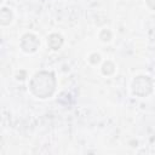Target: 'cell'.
<instances>
[{"instance_id":"obj_5","label":"cell","mask_w":155,"mask_h":155,"mask_svg":"<svg viewBox=\"0 0 155 155\" xmlns=\"http://www.w3.org/2000/svg\"><path fill=\"white\" fill-rule=\"evenodd\" d=\"M12 21V12L7 7H2L0 11V23L1 25H7Z\"/></svg>"},{"instance_id":"obj_6","label":"cell","mask_w":155,"mask_h":155,"mask_svg":"<svg viewBox=\"0 0 155 155\" xmlns=\"http://www.w3.org/2000/svg\"><path fill=\"white\" fill-rule=\"evenodd\" d=\"M114 70H115V65H114L113 62H110V61H107V62L103 64V67H102V73H103L104 75H111V74L114 73Z\"/></svg>"},{"instance_id":"obj_9","label":"cell","mask_w":155,"mask_h":155,"mask_svg":"<svg viewBox=\"0 0 155 155\" xmlns=\"http://www.w3.org/2000/svg\"><path fill=\"white\" fill-rule=\"evenodd\" d=\"M147 5H148L149 8L155 11V0H147Z\"/></svg>"},{"instance_id":"obj_7","label":"cell","mask_w":155,"mask_h":155,"mask_svg":"<svg viewBox=\"0 0 155 155\" xmlns=\"http://www.w3.org/2000/svg\"><path fill=\"white\" fill-rule=\"evenodd\" d=\"M99 39H101L102 41H109V40L111 39V33H110V30L103 29V30L101 31V34H99Z\"/></svg>"},{"instance_id":"obj_4","label":"cell","mask_w":155,"mask_h":155,"mask_svg":"<svg viewBox=\"0 0 155 155\" xmlns=\"http://www.w3.org/2000/svg\"><path fill=\"white\" fill-rule=\"evenodd\" d=\"M63 36L61 34H57V33H53L51 34L48 38H47V45L51 50H58L61 48V46L63 45Z\"/></svg>"},{"instance_id":"obj_1","label":"cell","mask_w":155,"mask_h":155,"mask_svg":"<svg viewBox=\"0 0 155 155\" xmlns=\"http://www.w3.org/2000/svg\"><path fill=\"white\" fill-rule=\"evenodd\" d=\"M56 76L52 71L41 70L34 74L29 82V90L30 92L41 99L51 97L56 91Z\"/></svg>"},{"instance_id":"obj_8","label":"cell","mask_w":155,"mask_h":155,"mask_svg":"<svg viewBox=\"0 0 155 155\" xmlns=\"http://www.w3.org/2000/svg\"><path fill=\"white\" fill-rule=\"evenodd\" d=\"M92 64H97L99 61H101V56L99 54H97V53H92L91 56H90V59H88Z\"/></svg>"},{"instance_id":"obj_2","label":"cell","mask_w":155,"mask_h":155,"mask_svg":"<svg viewBox=\"0 0 155 155\" xmlns=\"http://www.w3.org/2000/svg\"><path fill=\"white\" fill-rule=\"evenodd\" d=\"M132 92L138 97H147L153 92V80L147 75L137 76L132 82Z\"/></svg>"},{"instance_id":"obj_3","label":"cell","mask_w":155,"mask_h":155,"mask_svg":"<svg viewBox=\"0 0 155 155\" xmlns=\"http://www.w3.org/2000/svg\"><path fill=\"white\" fill-rule=\"evenodd\" d=\"M39 39L30 33H27L21 39V48L27 53H33L39 48Z\"/></svg>"}]
</instances>
